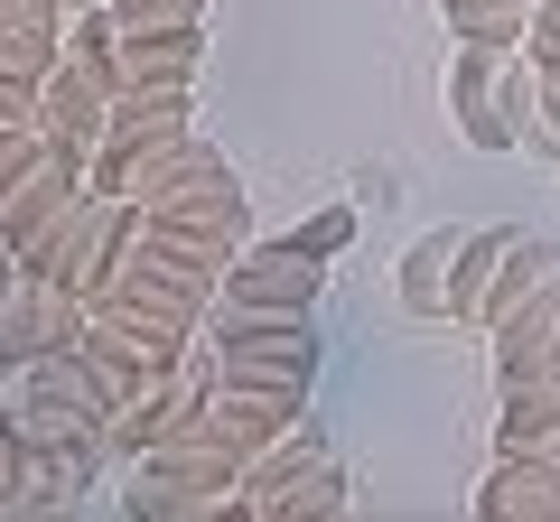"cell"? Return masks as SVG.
Masks as SVG:
<instances>
[{"label": "cell", "mask_w": 560, "mask_h": 522, "mask_svg": "<svg viewBox=\"0 0 560 522\" xmlns=\"http://www.w3.org/2000/svg\"><path fill=\"white\" fill-rule=\"evenodd\" d=\"M131 224H140V205L94 197V187H84V197L66 205L38 242H20V271H28V281L75 289V299H94V289L113 281V261H121V242H131Z\"/></svg>", "instance_id": "2"}, {"label": "cell", "mask_w": 560, "mask_h": 522, "mask_svg": "<svg viewBox=\"0 0 560 522\" xmlns=\"http://www.w3.org/2000/svg\"><path fill=\"white\" fill-rule=\"evenodd\" d=\"M0 121H38V84H20V75H0Z\"/></svg>", "instance_id": "28"}, {"label": "cell", "mask_w": 560, "mask_h": 522, "mask_svg": "<svg viewBox=\"0 0 560 522\" xmlns=\"http://www.w3.org/2000/svg\"><path fill=\"white\" fill-rule=\"evenodd\" d=\"M560 299V242L551 234H514V252L495 261V281H486V308H477V336H495V327H514L523 308Z\"/></svg>", "instance_id": "13"}, {"label": "cell", "mask_w": 560, "mask_h": 522, "mask_svg": "<svg viewBox=\"0 0 560 522\" xmlns=\"http://www.w3.org/2000/svg\"><path fill=\"white\" fill-rule=\"evenodd\" d=\"M560 439V382H495V448H551Z\"/></svg>", "instance_id": "19"}, {"label": "cell", "mask_w": 560, "mask_h": 522, "mask_svg": "<svg viewBox=\"0 0 560 522\" xmlns=\"http://www.w3.org/2000/svg\"><path fill=\"white\" fill-rule=\"evenodd\" d=\"M38 150V121H0V187L20 178V159Z\"/></svg>", "instance_id": "27"}, {"label": "cell", "mask_w": 560, "mask_h": 522, "mask_svg": "<svg viewBox=\"0 0 560 522\" xmlns=\"http://www.w3.org/2000/svg\"><path fill=\"white\" fill-rule=\"evenodd\" d=\"M84 10H94V0H84Z\"/></svg>", "instance_id": "33"}, {"label": "cell", "mask_w": 560, "mask_h": 522, "mask_svg": "<svg viewBox=\"0 0 560 522\" xmlns=\"http://www.w3.org/2000/svg\"><path fill=\"white\" fill-rule=\"evenodd\" d=\"M486 522H560V439L551 448H495V476L477 485Z\"/></svg>", "instance_id": "11"}, {"label": "cell", "mask_w": 560, "mask_h": 522, "mask_svg": "<svg viewBox=\"0 0 560 522\" xmlns=\"http://www.w3.org/2000/svg\"><path fill=\"white\" fill-rule=\"evenodd\" d=\"M84 355L113 373V392H131V382H150V373H178V364L197 355V327L160 318V308L94 299V308H84Z\"/></svg>", "instance_id": "5"}, {"label": "cell", "mask_w": 560, "mask_h": 522, "mask_svg": "<svg viewBox=\"0 0 560 522\" xmlns=\"http://www.w3.org/2000/svg\"><path fill=\"white\" fill-rule=\"evenodd\" d=\"M300 420H308V392H261V382H206L197 411H187V429L234 448V458H261V448L290 439Z\"/></svg>", "instance_id": "8"}, {"label": "cell", "mask_w": 560, "mask_h": 522, "mask_svg": "<svg viewBox=\"0 0 560 522\" xmlns=\"http://www.w3.org/2000/svg\"><path fill=\"white\" fill-rule=\"evenodd\" d=\"M541 10H560V0H541Z\"/></svg>", "instance_id": "32"}, {"label": "cell", "mask_w": 560, "mask_h": 522, "mask_svg": "<svg viewBox=\"0 0 560 522\" xmlns=\"http://www.w3.org/2000/svg\"><path fill=\"white\" fill-rule=\"evenodd\" d=\"M66 0H0V28H66Z\"/></svg>", "instance_id": "25"}, {"label": "cell", "mask_w": 560, "mask_h": 522, "mask_svg": "<svg viewBox=\"0 0 560 522\" xmlns=\"http://www.w3.org/2000/svg\"><path fill=\"white\" fill-rule=\"evenodd\" d=\"M103 112H113V94H103L84 66H57V75L38 84V131H47V141H84V150H94L103 141Z\"/></svg>", "instance_id": "17"}, {"label": "cell", "mask_w": 560, "mask_h": 522, "mask_svg": "<svg viewBox=\"0 0 560 522\" xmlns=\"http://www.w3.org/2000/svg\"><path fill=\"white\" fill-rule=\"evenodd\" d=\"M0 485H10V420H0Z\"/></svg>", "instance_id": "30"}, {"label": "cell", "mask_w": 560, "mask_h": 522, "mask_svg": "<svg viewBox=\"0 0 560 522\" xmlns=\"http://www.w3.org/2000/svg\"><path fill=\"white\" fill-rule=\"evenodd\" d=\"M514 252V234L504 224H486V234H458V281H448V327H477L486 308V281H495V261Z\"/></svg>", "instance_id": "20"}, {"label": "cell", "mask_w": 560, "mask_h": 522, "mask_svg": "<svg viewBox=\"0 0 560 522\" xmlns=\"http://www.w3.org/2000/svg\"><path fill=\"white\" fill-rule=\"evenodd\" d=\"M113 402H121L113 373H103L84 345H66V355H38V364H20V373H10L0 420H10V429H47V439H94V448H103Z\"/></svg>", "instance_id": "1"}, {"label": "cell", "mask_w": 560, "mask_h": 522, "mask_svg": "<svg viewBox=\"0 0 560 522\" xmlns=\"http://www.w3.org/2000/svg\"><path fill=\"white\" fill-rule=\"evenodd\" d=\"M523 141L560 159V66L523 57Z\"/></svg>", "instance_id": "22"}, {"label": "cell", "mask_w": 560, "mask_h": 522, "mask_svg": "<svg viewBox=\"0 0 560 522\" xmlns=\"http://www.w3.org/2000/svg\"><path fill=\"white\" fill-rule=\"evenodd\" d=\"M448 112H458L467 150H514L523 141V47L467 38L448 57Z\"/></svg>", "instance_id": "4"}, {"label": "cell", "mask_w": 560, "mask_h": 522, "mask_svg": "<svg viewBox=\"0 0 560 522\" xmlns=\"http://www.w3.org/2000/svg\"><path fill=\"white\" fill-rule=\"evenodd\" d=\"M495 382H560V299L523 308L514 327H495Z\"/></svg>", "instance_id": "16"}, {"label": "cell", "mask_w": 560, "mask_h": 522, "mask_svg": "<svg viewBox=\"0 0 560 522\" xmlns=\"http://www.w3.org/2000/svg\"><path fill=\"white\" fill-rule=\"evenodd\" d=\"M10 289H20V252H0V299H10Z\"/></svg>", "instance_id": "29"}, {"label": "cell", "mask_w": 560, "mask_h": 522, "mask_svg": "<svg viewBox=\"0 0 560 522\" xmlns=\"http://www.w3.org/2000/svg\"><path fill=\"white\" fill-rule=\"evenodd\" d=\"M355 224H364L355 205H327V215H308L300 234H280V242H290V252H308V261H337L346 242H355Z\"/></svg>", "instance_id": "24"}, {"label": "cell", "mask_w": 560, "mask_h": 522, "mask_svg": "<svg viewBox=\"0 0 560 522\" xmlns=\"http://www.w3.org/2000/svg\"><path fill=\"white\" fill-rule=\"evenodd\" d=\"M94 476V439H47V429H10V485L0 513H66Z\"/></svg>", "instance_id": "9"}, {"label": "cell", "mask_w": 560, "mask_h": 522, "mask_svg": "<svg viewBox=\"0 0 560 522\" xmlns=\"http://www.w3.org/2000/svg\"><path fill=\"white\" fill-rule=\"evenodd\" d=\"M103 10H113V28H206L215 0H103Z\"/></svg>", "instance_id": "23"}, {"label": "cell", "mask_w": 560, "mask_h": 522, "mask_svg": "<svg viewBox=\"0 0 560 522\" xmlns=\"http://www.w3.org/2000/svg\"><path fill=\"white\" fill-rule=\"evenodd\" d=\"M140 215H150V224H197V234H224V242H253V205H243V187H234V168H224V159H206L197 178L160 187Z\"/></svg>", "instance_id": "12"}, {"label": "cell", "mask_w": 560, "mask_h": 522, "mask_svg": "<svg viewBox=\"0 0 560 522\" xmlns=\"http://www.w3.org/2000/svg\"><path fill=\"white\" fill-rule=\"evenodd\" d=\"M448 38H495V47H523V20H533V0H440Z\"/></svg>", "instance_id": "21"}, {"label": "cell", "mask_w": 560, "mask_h": 522, "mask_svg": "<svg viewBox=\"0 0 560 522\" xmlns=\"http://www.w3.org/2000/svg\"><path fill=\"white\" fill-rule=\"evenodd\" d=\"M178 131H197V84H140V94H121L113 112H103L94 150H160V141H178Z\"/></svg>", "instance_id": "14"}, {"label": "cell", "mask_w": 560, "mask_h": 522, "mask_svg": "<svg viewBox=\"0 0 560 522\" xmlns=\"http://www.w3.org/2000/svg\"><path fill=\"white\" fill-rule=\"evenodd\" d=\"M448 281H458V224H448V234H420L411 252H401V308L448 327Z\"/></svg>", "instance_id": "18"}, {"label": "cell", "mask_w": 560, "mask_h": 522, "mask_svg": "<svg viewBox=\"0 0 560 522\" xmlns=\"http://www.w3.org/2000/svg\"><path fill=\"white\" fill-rule=\"evenodd\" d=\"M10 373H20V364H0V402H10Z\"/></svg>", "instance_id": "31"}, {"label": "cell", "mask_w": 560, "mask_h": 522, "mask_svg": "<svg viewBox=\"0 0 560 522\" xmlns=\"http://www.w3.org/2000/svg\"><path fill=\"white\" fill-rule=\"evenodd\" d=\"M327 289V261L290 252V242H243L234 261H224L215 281V308H253V318H308Z\"/></svg>", "instance_id": "7"}, {"label": "cell", "mask_w": 560, "mask_h": 522, "mask_svg": "<svg viewBox=\"0 0 560 522\" xmlns=\"http://www.w3.org/2000/svg\"><path fill=\"white\" fill-rule=\"evenodd\" d=\"M206 382H261V392H308L318 382V336L308 318H253V308H215L206 318Z\"/></svg>", "instance_id": "3"}, {"label": "cell", "mask_w": 560, "mask_h": 522, "mask_svg": "<svg viewBox=\"0 0 560 522\" xmlns=\"http://www.w3.org/2000/svg\"><path fill=\"white\" fill-rule=\"evenodd\" d=\"M523 57L560 66V10H541V0H533V20H523Z\"/></svg>", "instance_id": "26"}, {"label": "cell", "mask_w": 560, "mask_h": 522, "mask_svg": "<svg viewBox=\"0 0 560 522\" xmlns=\"http://www.w3.org/2000/svg\"><path fill=\"white\" fill-rule=\"evenodd\" d=\"M197 75H206V28H121V94H140V84H197Z\"/></svg>", "instance_id": "15"}, {"label": "cell", "mask_w": 560, "mask_h": 522, "mask_svg": "<svg viewBox=\"0 0 560 522\" xmlns=\"http://www.w3.org/2000/svg\"><path fill=\"white\" fill-rule=\"evenodd\" d=\"M84 159H94L84 141H47V131H38V150L20 159V178L0 187V252H20V242H38L47 224H57L66 205L84 197Z\"/></svg>", "instance_id": "6"}, {"label": "cell", "mask_w": 560, "mask_h": 522, "mask_svg": "<svg viewBox=\"0 0 560 522\" xmlns=\"http://www.w3.org/2000/svg\"><path fill=\"white\" fill-rule=\"evenodd\" d=\"M66 345H84V299L20 271V289L0 299V364H38V355H66Z\"/></svg>", "instance_id": "10"}]
</instances>
